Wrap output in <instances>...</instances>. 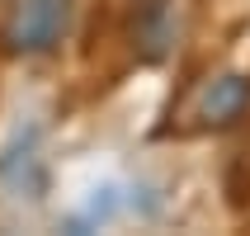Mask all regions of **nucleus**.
I'll return each mask as SVG.
<instances>
[{
	"label": "nucleus",
	"mask_w": 250,
	"mask_h": 236,
	"mask_svg": "<svg viewBox=\"0 0 250 236\" xmlns=\"http://www.w3.org/2000/svg\"><path fill=\"white\" fill-rule=\"evenodd\" d=\"M66 14H71V0H19L0 28V43L24 57L52 52L66 33Z\"/></svg>",
	"instance_id": "f257e3e1"
},
{
	"label": "nucleus",
	"mask_w": 250,
	"mask_h": 236,
	"mask_svg": "<svg viewBox=\"0 0 250 236\" xmlns=\"http://www.w3.org/2000/svg\"><path fill=\"white\" fill-rule=\"evenodd\" d=\"M246 109H250V81L246 76H222V81L208 85V95L198 104V118L203 123H236Z\"/></svg>",
	"instance_id": "f03ea898"
}]
</instances>
